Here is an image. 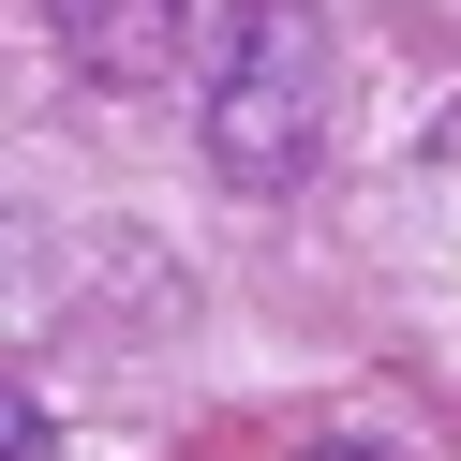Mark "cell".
Returning <instances> with one entry per match:
<instances>
[{"mask_svg": "<svg viewBox=\"0 0 461 461\" xmlns=\"http://www.w3.org/2000/svg\"><path fill=\"white\" fill-rule=\"evenodd\" d=\"M342 120V31L328 0H239L209 45V179L223 194H298Z\"/></svg>", "mask_w": 461, "mask_h": 461, "instance_id": "cell-1", "label": "cell"}, {"mask_svg": "<svg viewBox=\"0 0 461 461\" xmlns=\"http://www.w3.org/2000/svg\"><path fill=\"white\" fill-rule=\"evenodd\" d=\"M45 45H60V75H75V90L134 104V90H164V75H179L194 15H179V0H45Z\"/></svg>", "mask_w": 461, "mask_h": 461, "instance_id": "cell-2", "label": "cell"}, {"mask_svg": "<svg viewBox=\"0 0 461 461\" xmlns=\"http://www.w3.org/2000/svg\"><path fill=\"white\" fill-rule=\"evenodd\" d=\"M312 461H417L387 417H312Z\"/></svg>", "mask_w": 461, "mask_h": 461, "instance_id": "cell-3", "label": "cell"}, {"mask_svg": "<svg viewBox=\"0 0 461 461\" xmlns=\"http://www.w3.org/2000/svg\"><path fill=\"white\" fill-rule=\"evenodd\" d=\"M431 179L461 194V104H447V120H431Z\"/></svg>", "mask_w": 461, "mask_h": 461, "instance_id": "cell-4", "label": "cell"}]
</instances>
